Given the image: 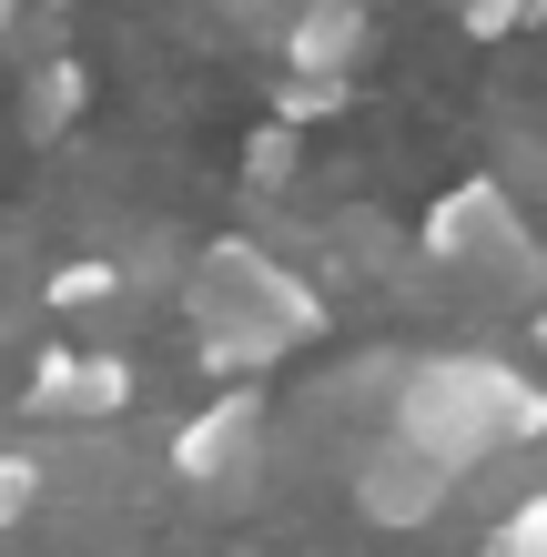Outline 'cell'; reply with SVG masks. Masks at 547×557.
Returning <instances> with one entry per match:
<instances>
[{
  "instance_id": "6da1fadb",
  "label": "cell",
  "mask_w": 547,
  "mask_h": 557,
  "mask_svg": "<svg viewBox=\"0 0 547 557\" xmlns=\"http://www.w3.org/2000/svg\"><path fill=\"white\" fill-rule=\"evenodd\" d=\"M385 436L436 456L467 486V476H487V456H518V446L547 436V396L518 366H497V355H426L385 396Z\"/></svg>"
},
{
  "instance_id": "277c9868",
  "label": "cell",
  "mask_w": 547,
  "mask_h": 557,
  "mask_svg": "<svg viewBox=\"0 0 547 557\" xmlns=\"http://www.w3.org/2000/svg\"><path fill=\"white\" fill-rule=\"evenodd\" d=\"M457 497V476L436 467V456H415V446H396L375 425L365 436V456H356V507L375 517V528H426V517Z\"/></svg>"
},
{
  "instance_id": "9c48e42d",
  "label": "cell",
  "mask_w": 547,
  "mask_h": 557,
  "mask_svg": "<svg viewBox=\"0 0 547 557\" xmlns=\"http://www.w3.org/2000/svg\"><path fill=\"white\" fill-rule=\"evenodd\" d=\"M476 557H547V486L507 507L497 528H487V547H476Z\"/></svg>"
},
{
  "instance_id": "52a82bcc",
  "label": "cell",
  "mask_w": 547,
  "mask_h": 557,
  "mask_svg": "<svg viewBox=\"0 0 547 557\" xmlns=\"http://www.w3.org/2000/svg\"><path fill=\"white\" fill-rule=\"evenodd\" d=\"M356 51H365V11H356V0H325V11L284 21V61H295V82H345Z\"/></svg>"
},
{
  "instance_id": "8992f818",
  "label": "cell",
  "mask_w": 547,
  "mask_h": 557,
  "mask_svg": "<svg viewBox=\"0 0 547 557\" xmlns=\"http://www.w3.org/2000/svg\"><path fill=\"white\" fill-rule=\"evenodd\" d=\"M133 406V366H122V355H41V366H30V416H122Z\"/></svg>"
},
{
  "instance_id": "30bf717a",
  "label": "cell",
  "mask_w": 547,
  "mask_h": 557,
  "mask_svg": "<svg viewBox=\"0 0 547 557\" xmlns=\"http://www.w3.org/2000/svg\"><path fill=\"white\" fill-rule=\"evenodd\" d=\"M30 497H41V467H30V456H11V446H0V537H11L21 517H30Z\"/></svg>"
},
{
  "instance_id": "ba28073f",
  "label": "cell",
  "mask_w": 547,
  "mask_h": 557,
  "mask_svg": "<svg viewBox=\"0 0 547 557\" xmlns=\"http://www.w3.org/2000/svg\"><path fill=\"white\" fill-rule=\"evenodd\" d=\"M72 112H82V61L30 72V133H72Z\"/></svg>"
},
{
  "instance_id": "8fae6325",
  "label": "cell",
  "mask_w": 547,
  "mask_h": 557,
  "mask_svg": "<svg viewBox=\"0 0 547 557\" xmlns=\"http://www.w3.org/2000/svg\"><path fill=\"white\" fill-rule=\"evenodd\" d=\"M244 173H253V193H274L284 173H295V133H284V122H264V133H253V152H244Z\"/></svg>"
},
{
  "instance_id": "5b68a950",
  "label": "cell",
  "mask_w": 547,
  "mask_h": 557,
  "mask_svg": "<svg viewBox=\"0 0 547 557\" xmlns=\"http://www.w3.org/2000/svg\"><path fill=\"white\" fill-rule=\"evenodd\" d=\"M253 436H264V406H253L244 385H234V396H213V406L173 436V476H192V486L244 476V467H253Z\"/></svg>"
},
{
  "instance_id": "7a4b0ae2",
  "label": "cell",
  "mask_w": 547,
  "mask_h": 557,
  "mask_svg": "<svg viewBox=\"0 0 547 557\" xmlns=\"http://www.w3.org/2000/svg\"><path fill=\"white\" fill-rule=\"evenodd\" d=\"M183 314H192L203 366L234 375V385L325 335V294H314L295 264H274L264 244H213L203 264H192V284H183Z\"/></svg>"
},
{
  "instance_id": "4fadbf2b",
  "label": "cell",
  "mask_w": 547,
  "mask_h": 557,
  "mask_svg": "<svg viewBox=\"0 0 547 557\" xmlns=\"http://www.w3.org/2000/svg\"><path fill=\"white\" fill-rule=\"evenodd\" d=\"M527 21H547L537 0H476L467 11V30H527Z\"/></svg>"
},
{
  "instance_id": "7c38bea8",
  "label": "cell",
  "mask_w": 547,
  "mask_h": 557,
  "mask_svg": "<svg viewBox=\"0 0 547 557\" xmlns=\"http://www.w3.org/2000/svg\"><path fill=\"white\" fill-rule=\"evenodd\" d=\"M112 294V264H61L51 274V305H102Z\"/></svg>"
},
{
  "instance_id": "3957f363",
  "label": "cell",
  "mask_w": 547,
  "mask_h": 557,
  "mask_svg": "<svg viewBox=\"0 0 547 557\" xmlns=\"http://www.w3.org/2000/svg\"><path fill=\"white\" fill-rule=\"evenodd\" d=\"M426 253H436L457 284L507 294V305L547 294V244L527 234V213L507 203V183H457V193L426 213Z\"/></svg>"
}]
</instances>
